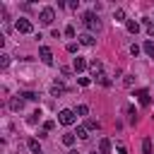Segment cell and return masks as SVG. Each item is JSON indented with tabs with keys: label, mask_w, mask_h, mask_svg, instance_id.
I'll return each instance as SVG.
<instances>
[{
	"label": "cell",
	"mask_w": 154,
	"mask_h": 154,
	"mask_svg": "<svg viewBox=\"0 0 154 154\" xmlns=\"http://www.w3.org/2000/svg\"><path fill=\"white\" fill-rule=\"evenodd\" d=\"M89 70H91V77H94V79H96L99 75H103V72H101V60H91V63H89Z\"/></svg>",
	"instance_id": "cell-8"
},
{
	"label": "cell",
	"mask_w": 154,
	"mask_h": 154,
	"mask_svg": "<svg viewBox=\"0 0 154 154\" xmlns=\"http://www.w3.org/2000/svg\"><path fill=\"white\" fill-rule=\"evenodd\" d=\"M77 82H79L82 87H89V84H91V79H89V77H77Z\"/></svg>",
	"instance_id": "cell-27"
},
{
	"label": "cell",
	"mask_w": 154,
	"mask_h": 154,
	"mask_svg": "<svg viewBox=\"0 0 154 154\" xmlns=\"http://www.w3.org/2000/svg\"><path fill=\"white\" fill-rule=\"evenodd\" d=\"M91 154H96V152H91Z\"/></svg>",
	"instance_id": "cell-34"
},
{
	"label": "cell",
	"mask_w": 154,
	"mask_h": 154,
	"mask_svg": "<svg viewBox=\"0 0 154 154\" xmlns=\"http://www.w3.org/2000/svg\"><path fill=\"white\" fill-rule=\"evenodd\" d=\"M142 48H144V53H147L149 58H154V41H144Z\"/></svg>",
	"instance_id": "cell-16"
},
{
	"label": "cell",
	"mask_w": 154,
	"mask_h": 154,
	"mask_svg": "<svg viewBox=\"0 0 154 154\" xmlns=\"http://www.w3.org/2000/svg\"><path fill=\"white\" fill-rule=\"evenodd\" d=\"M135 96H137V101H140L142 106H149V101H152V99H149V91H147V89H137V91H135Z\"/></svg>",
	"instance_id": "cell-7"
},
{
	"label": "cell",
	"mask_w": 154,
	"mask_h": 154,
	"mask_svg": "<svg viewBox=\"0 0 154 154\" xmlns=\"http://www.w3.org/2000/svg\"><path fill=\"white\" fill-rule=\"evenodd\" d=\"M60 94H65V87H63L60 82H55V84L51 87V96H60Z\"/></svg>",
	"instance_id": "cell-12"
},
{
	"label": "cell",
	"mask_w": 154,
	"mask_h": 154,
	"mask_svg": "<svg viewBox=\"0 0 154 154\" xmlns=\"http://www.w3.org/2000/svg\"><path fill=\"white\" fill-rule=\"evenodd\" d=\"M26 144H29V149H31L34 154H41V144H38V140H29Z\"/></svg>",
	"instance_id": "cell-15"
},
{
	"label": "cell",
	"mask_w": 154,
	"mask_h": 154,
	"mask_svg": "<svg viewBox=\"0 0 154 154\" xmlns=\"http://www.w3.org/2000/svg\"><path fill=\"white\" fill-rule=\"evenodd\" d=\"M75 135H77V137H79V140H87V137H89V130H87V128H84V125H79V128H77V132H75Z\"/></svg>",
	"instance_id": "cell-18"
},
{
	"label": "cell",
	"mask_w": 154,
	"mask_h": 154,
	"mask_svg": "<svg viewBox=\"0 0 154 154\" xmlns=\"http://www.w3.org/2000/svg\"><path fill=\"white\" fill-rule=\"evenodd\" d=\"M38 55H41V60H43L46 65H53V53H51L48 46H38Z\"/></svg>",
	"instance_id": "cell-5"
},
{
	"label": "cell",
	"mask_w": 154,
	"mask_h": 154,
	"mask_svg": "<svg viewBox=\"0 0 154 154\" xmlns=\"http://www.w3.org/2000/svg\"><path fill=\"white\" fill-rule=\"evenodd\" d=\"M142 22H144V26H147V34L154 36V22H152V19H142Z\"/></svg>",
	"instance_id": "cell-23"
},
{
	"label": "cell",
	"mask_w": 154,
	"mask_h": 154,
	"mask_svg": "<svg viewBox=\"0 0 154 154\" xmlns=\"http://www.w3.org/2000/svg\"><path fill=\"white\" fill-rule=\"evenodd\" d=\"M125 26H128V31H130V34H137V31H140V24H137L135 19H128V22H125Z\"/></svg>",
	"instance_id": "cell-13"
},
{
	"label": "cell",
	"mask_w": 154,
	"mask_h": 154,
	"mask_svg": "<svg viewBox=\"0 0 154 154\" xmlns=\"http://www.w3.org/2000/svg\"><path fill=\"white\" fill-rule=\"evenodd\" d=\"M38 19H41V24L51 26V24H53V19H55V10H53V7H43V10L38 12Z\"/></svg>",
	"instance_id": "cell-3"
},
{
	"label": "cell",
	"mask_w": 154,
	"mask_h": 154,
	"mask_svg": "<svg viewBox=\"0 0 154 154\" xmlns=\"http://www.w3.org/2000/svg\"><path fill=\"white\" fill-rule=\"evenodd\" d=\"M118 154H128V152H125V147H118Z\"/></svg>",
	"instance_id": "cell-32"
},
{
	"label": "cell",
	"mask_w": 154,
	"mask_h": 154,
	"mask_svg": "<svg viewBox=\"0 0 154 154\" xmlns=\"http://www.w3.org/2000/svg\"><path fill=\"white\" fill-rule=\"evenodd\" d=\"M67 154H79V152H67Z\"/></svg>",
	"instance_id": "cell-33"
},
{
	"label": "cell",
	"mask_w": 154,
	"mask_h": 154,
	"mask_svg": "<svg viewBox=\"0 0 154 154\" xmlns=\"http://www.w3.org/2000/svg\"><path fill=\"white\" fill-rule=\"evenodd\" d=\"M82 24L89 29V34H91L94 29H99V17H96V12H84V14H82Z\"/></svg>",
	"instance_id": "cell-1"
},
{
	"label": "cell",
	"mask_w": 154,
	"mask_h": 154,
	"mask_svg": "<svg viewBox=\"0 0 154 154\" xmlns=\"http://www.w3.org/2000/svg\"><path fill=\"white\" fill-rule=\"evenodd\" d=\"M130 53H132V55H137V53H140V46H137V43H132V46H130Z\"/></svg>",
	"instance_id": "cell-31"
},
{
	"label": "cell",
	"mask_w": 154,
	"mask_h": 154,
	"mask_svg": "<svg viewBox=\"0 0 154 154\" xmlns=\"http://www.w3.org/2000/svg\"><path fill=\"white\" fill-rule=\"evenodd\" d=\"M113 19H116V22H128V19H125V10H120V7H118V10L113 12Z\"/></svg>",
	"instance_id": "cell-17"
},
{
	"label": "cell",
	"mask_w": 154,
	"mask_h": 154,
	"mask_svg": "<svg viewBox=\"0 0 154 154\" xmlns=\"http://www.w3.org/2000/svg\"><path fill=\"white\" fill-rule=\"evenodd\" d=\"M77 38H79V43H82V46H94V43H96V38H94V34H89V31H84V34H79Z\"/></svg>",
	"instance_id": "cell-6"
},
{
	"label": "cell",
	"mask_w": 154,
	"mask_h": 154,
	"mask_svg": "<svg viewBox=\"0 0 154 154\" xmlns=\"http://www.w3.org/2000/svg\"><path fill=\"white\" fill-rule=\"evenodd\" d=\"M84 128H87V130H99V128H101V125H99V120H94V118H89V120H87V125H84Z\"/></svg>",
	"instance_id": "cell-21"
},
{
	"label": "cell",
	"mask_w": 154,
	"mask_h": 154,
	"mask_svg": "<svg viewBox=\"0 0 154 154\" xmlns=\"http://www.w3.org/2000/svg\"><path fill=\"white\" fill-rule=\"evenodd\" d=\"M72 67H75V72H82V70H87V60L77 55V58H75V65H72Z\"/></svg>",
	"instance_id": "cell-11"
},
{
	"label": "cell",
	"mask_w": 154,
	"mask_h": 154,
	"mask_svg": "<svg viewBox=\"0 0 154 154\" xmlns=\"http://www.w3.org/2000/svg\"><path fill=\"white\" fill-rule=\"evenodd\" d=\"M14 29H17L19 34H31V31H34V24H31L29 19H24V17H19V19L14 22Z\"/></svg>",
	"instance_id": "cell-4"
},
{
	"label": "cell",
	"mask_w": 154,
	"mask_h": 154,
	"mask_svg": "<svg viewBox=\"0 0 154 154\" xmlns=\"http://www.w3.org/2000/svg\"><path fill=\"white\" fill-rule=\"evenodd\" d=\"M108 152H111V140L108 137L99 140V154H108Z\"/></svg>",
	"instance_id": "cell-10"
},
{
	"label": "cell",
	"mask_w": 154,
	"mask_h": 154,
	"mask_svg": "<svg viewBox=\"0 0 154 154\" xmlns=\"http://www.w3.org/2000/svg\"><path fill=\"white\" fill-rule=\"evenodd\" d=\"M7 65H10V55L2 53V55H0V67H7Z\"/></svg>",
	"instance_id": "cell-26"
},
{
	"label": "cell",
	"mask_w": 154,
	"mask_h": 154,
	"mask_svg": "<svg viewBox=\"0 0 154 154\" xmlns=\"http://www.w3.org/2000/svg\"><path fill=\"white\" fill-rule=\"evenodd\" d=\"M142 154H152V140L149 137H144V142H142Z\"/></svg>",
	"instance_id": "cell-19"
},
{
	"label": "cell",
	"mask_w": 154,
	"mask_h": 154,
	"mask_svg": "<svg viewBox=\"0 0 154 154\" xmlns=\"http://www.w3.org/2000/svg\"><path fill=\"white\" fill-rule=\"evenodd\" d=\"M65 36L72 38V36H75V26H65Z\"/></svg>",
	"instance_id": "cell-29"
},
{
	"label": "cell",
	"mask_w": 154,
	"mask_h": 154,
	"mask_svg": "<svg viewBox=\"0 0 154 154\" xmlns=\"http://www.w3.org/2000/svg\"><path fill=\"white\" fill-rule=\"evenodd\" d=\"M53 128H55V123H53V120H46V123H43V130H46V132H51Z\"/></svg>",
	"instance_id": "cell-28"
},
{
	"label": "cell",
	"mask_w": 154,
	"mask_h": 154,
	"mask_svg": "<svg viewBox=\"0 0 154 154\" xmlns=\"http://www.w3.org/2000/svg\"><path fill=\"white\" fill-rule=\"evenodd\" d=\"M38 118H41V108H38V111H34V113L29 116V125H36V123H38Z\"/></svg>",
	"instance_id": "cell-20"
},
{
	"label": "cell",
	"mask_w": 154,
	"mask_h": 154,
	"mask_svg": "<svg viewBox=\"0 0 154 154\" xmlns=\"http://www.w3.org/2000/svg\"><path fill=\"white\" fill-rule=\"evenodd\" d=\"M19 96H24V99H29V101H36V99H38V94H34V91H22Z\"/></svg>",
	"instance_id": "cell-25"
},
{
	"label": "cell",
	"mask_w": 154,
	"mask_h": 154,
	"mask_svg": "<svg viewBox=\"0 0 154 154\" xmlns=\"http://www.w3.org/2000/svg\"><path fill=\"white\" fill-rule=\"evenodd\" d=\"M63 144H65V147H72V144H75V135H72V132H65V135H63Z\"/></svg>",
	"instance_id": "cell-14"
},
{
	"label": "cell",
	"mask_w": 154,
	"mask_h": 154,
	"mask_svg": "<svg viewBox=\"0 0 154 154\" xmlns=\"http://www.w3.org/2000/svg\"><path fill=\"white\" fill-rule=\"evenodd\" d=\"M22 106H24V99H19V96H12L10 99V111H22Z\"/></svg>",
	"instance_id": "cell-9"
},
{
	"label": "cell",
	"mask_w": 154,
	"mask_h": 154,
	"mask_svg": "<svg viewBox=\"0 0 154 154\" xmlns=\"http://www.w3.org/2000/svg\"><path fill=\"white\" fill-rule=\"evenodd\" d=\"M58 120H60L63 125H72V123L77 120V113H75L72 108H63V111L58 113Z\"/></svg>",
	"instance_id": "cell-2"
},
{
	"label": "cell",
	"mask_w": 154,
	"mask_h": 154,
	"mask_svg": "<svg viewBox=\"0 0 154 154\" xmlns=\"http://www.w3.org/2000/svg\"><path fill=\"white\" fill-rule=\"evenodd\" d=\"M96 82H99V84H103V87H111V79H108L106 75H99V77H96Z\"/></svg>",
	"instance_id": "cell-24"
},
{
	"label": "cell",
	"mask_w": 154,
	"mask_h": 154,
	"mask_svg": "<svg viewBox=\"0 0 154 154\" xmlns=\"http://www.w3.org/2000/svg\"><path fill=\"white\" fill-rule=\"evenodd\" d=\"M67 53H77V43H67Z\"/></svg>",
	"instance_id": "cell-30"
},
{
	"label": "cell",
	"mask_w": 154,
	"mask_h": 154,
	"mask_svg": "<svg viewBox=\"0 0 154 154\" xmlns=\"http://www.w3.org/2000/svg\"><path fill=\"white\" fill-rule=\"evenodd\" d=\"M75 113H77V116H87V113H89V106H84V103H79V106L75 108Z\"/></svg>",
	"instance_id": "cell-22"
}]
</instances>
